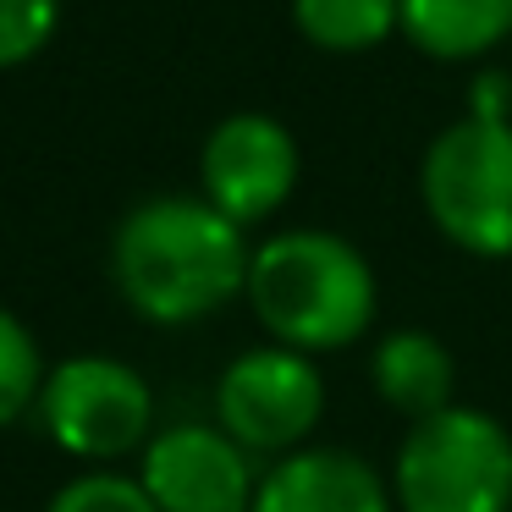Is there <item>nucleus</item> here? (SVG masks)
I'll return each mask as SVG.
<instances>
[{"label": "nucleus", "mask_w": 512, "mask_h": 512, "mask_svg": "<svg viewBox=\"0 0 512 512\" xmlns=\"http://www.w3.org/2000/svg\"><path fill=\"white\" fill-rule=\"evenodd\" d=\"M243 226L226 221L210 199L160 193L122 215L111 237V281L122 303L149 325H199L248 292Z\"/></svg>", "instance_id": "1"}, {"label": "nucleus", "mask_w": 512, "mask_h": 512, "mask_svg": "<svg viewBox=\"0 0 512 512\" xmlns=\"http://www.w3.org/2000/svg\"><path fill=\"white\" fill-rule=\"evenodd\" d=\"M402 34L430 61H479L512 39V0H402Z\"/></svg>", "instance_id": "11"}, {"label": "nucleus", "mask_w": 512, "mask_h": 512, "mask_svg": "<svg viewBox=\"0 0 512 512\" xmlns=\"http://www.w3.org/2000/svg\"><path fill=\"white\" fill-rule=\"evenodd\" d=\"M397 512H512V435L485 408H452L408 424L391 463Z\"/></svg>", "instance_id": "3"}, {"label": "nucleus", "mask_w": 512, "mask_h": 512, "mask_svg": "<svg viewBox=\"0 0 512 512\" xmlns=\"http://www.w3.org/2000/svg\"><path fill=\"white\" fill-rule=\"evenodd\" d=\"M204 199L237 226H259L298 188V144L265 111H237L199 149Z\"/></svg>", "instance_id": "8"}, {"label": "nucleus", "mask_w": 512, "mask_h": 512, "mask_svg": "<svg viewBox=\"0 0 512 512\" xmlns=\"http://www.w3.org/2000/svg\"><path fill=\"white\" fill-rule=\"evenodd\" d=\"M369 380L386 408H397L408 424L452 408L457 391V358L441 336L430 331H391L369 353Z\"/></svg>", "instance_id": "10"}, {"label": "nucleus", "mask_w": 512, "mask_h": 512, "mask_svg": "<svg viewBox=\"0 0 512 512\" xmlns=\"http://www.w3.org/2000/svg\"><path fill=\"white\" fill-rule=\"evenodd\" d=\"M325 413V380L298 347H248L215 380V424L254 457H287Z\"/></svg>", "instance_id": "6"}, {"label": "nucleus", "mask_w": 512, "mask_h": 512, "mask_svg": "<svg viewBox=\"0 0 512 512\" xmlns=\"http://www.w3.org/2000/svg\"><path fill=\"white\" fill-rule=\"evenodd\" d=\"M45 512H160V507L138 479L116 474V468H89V474L67 479Z\"/></svg>", "instance_id": "14"}, {"label": "nucleus", "mask_w": 512, "mask_h": 512, "mask_svg": "<svg viewBox=\"0 0 512 512\" xmlns=\"http://www.w3.org/2000/svg\"><path fill=\"white\" fill-rule=\"evenodd\" d=\"M292 23L325 56H364L402 34V0H292Z\"/></svg>", "instance_id": "12"}, {"label": "nucleus", "mask_w": 512, "mask_h": 512, "mask_svg": "<svg viewBox=\"0 0 512 512\" xmlns=\"http://www.w3.org/2000/svg\"><path fill=\"white\" fill-rule=\"evenodd\" d=\"M138 485L160 512H248L254 507V452L232 441L221 424L182 419L149 435Z\"/></svg>", "instance_id": "7"}, {"label": "nucleus", "mask_w": 512, "mask_h": 512, "mask_svg": "<svg viewBox=\"0 0 512 512\" xmlns=\"http://www.w3.org/2000/svg\"><path fill=\"white\" fill-rule=\"evenodd\" d=\"M419 199L430 226L474 259H512V122L441 127L419 160Z\"/></svg>", "instance_id": "4"}, {"label": "nucleus", "mask_w": 512, "mask_h": 512, "mask_svg": "<svg viewBox=\"0 0 512 512\" xmlns=\"http://www.w3.org/2000/svg\"><path fill=\"white\" fill-rule=\"evenodd\" d=\"M61 23V0H0V72L34 61Z\"/></svg>", "instance_id": "15"}, {"label": "nucleus", "mask_w": 512, "mask_h": 512, "mask_svg": "<svg viewBox=\"0 0 512 512\" xmlns=\"http://www.w3.org/2000/svg\"><path fill=\"white\" fill-rule=\"evenodd\" d=\"M34 419L78 463H116L127 452H144L155 435V391L122 358L78 353L45 375Z\"/></svg>", "instance_id": "5"}, {"label": "nucleus", "mask_w": 512, "mask_h": 512, "mask_svg": "<svg viewBox=\"0 0 512 512\" xmlns=\"http://www.w3.org/2000/svg\"><path fill=\"white\" fill-rule=\"evenodd\" d=\"M468 116H485V122H512V78H501V72H485V78L474 83Z\"/></svg>", "instance_id": "16"}, {"label": "nucleus", "mask_w": 512, "mask_h": 512, "mask_svg": "<svg viewBox=\"0 0 512 512\" xmlns=\"http://www.w3.org/2000/svg\"><path fill=\"white\" fill-rule=\"evenodd\" d=\"M45 353H39L34 331L17 320L12 309H0V430H12L17 419H28L45 391Z\"/></svg>", "instance_id": "13"}, {"label": "nucleus", "mask_w": 512, "mask_h": 512, "mask_svg": "<svg viewBox=\"0 0 512 512\" xmlns=\"http://www.w3.org/2000/svg\"><path fill=\"white\" fill-rule=\"evenodd\" d=\"M248 309L298 353H342L375 325V270L347 237L320 226H292L254 248L248 259Z\"/></svg>", "instance_id": "2"}, {"label": "nucleus", "mask_w": 512, "mask_h": 512, "mask_svg": "<svg viewBox=\"0 0 512 512\" xmlns=\"http://www.w3.org/2000/svg\"><path fill=\"white\" fill-rule=\"evenodd\" d=\"M248 512H397L391 485L347 446H298L259 474Z\"/></svg>", "instance_id": "9"}]
</instances>
